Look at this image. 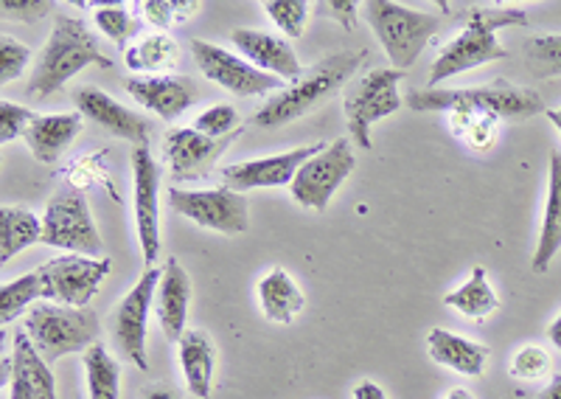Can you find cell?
Wrapping results in <instances>:
<instances>
[{
    "mask_svg": "<svg viewBox=\"0 0 561 399\" xmlns=\"http://www.w3.org/2000/svg\"><path fill=\"white\" fill-rule=\"evenodd\" d=\"M230 39H233L237 52L259 71L284 79V82H298L304 77V65H300L298 54L289 46L287 37L262 32V29H233Z\"/></svg>",
    "mask_w": 561,
    "mask_h": 399,
    "instance_id": "ac0fdd59",
    "label": "cell"
},
{
    "mask_svg": "<svg viewBox=\"0 0 561 399\" xmlns=\"http://www.w3.org/2000/svg\"><path fill=\"white\" fill-rule=\"evenodd\" d=\"M548 338H550V343H553V346L561 352V312L553 318V321H550Z\"/></svg>",
    "mask_w": 561,
    "mask_h": 399,
    "instance_id": "7dc6e473",
    "label": "cell"
},
{
    "mask_svg": "<svg viewBox=\"0 0 561 399\" xmlns=\"http://www.w3.org/2000/svg\"><path fill=\"white\" fill-rule=\"evenodd\" d=\"M140 20L154 26L158 32H167V29L185 23L188 18L203 9L199 0H147V3H138Z\"/></svg>",
    "mask_w": 561,
    "mask_h": 399,
    "instance_id": "d590c367",
    "label": "cell"
},
{
    "mask_svg": "<svg viewBox=\"0 0 561 399\" xmlns=\"http://www.w3.org/2000/svg\"><path fill=\"white\" fill-rule=\"evenodd\" d=\"M90 65L113 68V59L102 52L99 37L90 32V26L82 18L54 14L51 34H48V43L39 52L26 93L34 102H43V99L62 91L65 82H70V79L82 73L84 68H90Z\"/></svg>",
    "mask_w": 561,
    "mask_h": 399,
    "instance_id": "7a4b0ae2",
    "label": "cell"
},
{
    "mask_svg": "<svg viewBox=\"0 0 561 399\" xmlns=\"http://www.w3.org/2000/svg\"><path fill=\"white\" fill-rule=\"evenodd\" d=\"M65 183H68L73 192H84V189L90 186H104L110 192V197L118 200L113 181H110L107 152L82 155L79 161H73L68 169H65Z\"/></svg>",
    "mask_w": 561,
    "mask_h": 399,
    "instance_id": "e575fe53",
    "label": "cell"
},
{
    "mask_svg": "<svg viewBox=\"0 0 561 399\" xmlns=\"http://www.w3.org/2000/svg\"><path fill=\"white\" fill-rule=\"evenodd\" d=\"M357 167L354 147L348 138L325 144L318 155H312L304 167L298 169L295 181L289 183V194L298 206L312 208V212H325L332 206V197L343 186Z\"/></svg>",
    "mask_w": 561,
    "mask_h": 399,
    "instance_id": "9c48e42d",
    "label": "cell"
},
{
    "mask_svg": "<svg viewBox=\"0 0 561 399\" xmlns=\"http://www.w3.org/2000/svg\"><path fill=\"white\" fill-rule=\"evenodd\" d=\"M93 23L99 26V32L115 43L118 48H124L133 37H138L140 29H144V20L135 18L127 7H118V3H104L96 7L93 12Z\"/></svg>",
    "mask_w": 561,
    "mask_h": 399,
    "instance_id": "836d02e7",
    "label": "cell"
},
{
    "mask_svg": "<svg viewBox=\"0 0 561 399\" xmlns=\"http://www.w3.org/2000/svg\"><path fill=\"white\" fill-rule=\"evenodd\" d=\"M160 282V267L149 264L133 284V290L118 301L113 318L115 346L122 349L124 357L133 363L138 372H149L147 357V323L149 312L154 309V290Z\"/></svg>",
    "mask_w": 561,
    "mask_h": 399,
    "instance_id": "7c38bea8",
    "label": "cell"
},
{
    "mask_svg": "<svg viewBox=\"0 0 561 399\" xmlns=\"http://www.w3.org/2000/svg\"><path fill=\"white\" fill-rule=\"evenodd\" d=\"M43 242V217L26 206L0 208V262Z\"/></svg>",
    "mask_w": 561,
    "mask_h": 399,
    "instance_id": "f1b7e54d",
    "label": "cell"
},
{
    "mask_svg": "<svg viewBox=\"0 0 561 399\" xmlns=\"http://www.w3.org/2000/svg\"><path fill=\"white\" fill-rule=\"evenodd\" d=\"M192 57L205 79L217 82L219 88H225V91L233 93V96L250 99L264 96V93L273 91H284V82H280V79L259 71V68L250 65L248 59L225 52L222 46L205 43V39H192Z\"/></svg>",
    "mask_w": 561,
    "mask_h": 399,
    "instance_id": "4fadbf2b",
    "label": "cell"
},
{
    "mask_svg": "<svg viewBox=\"0 0 561 399\" xmlns=\"http://www.w3.org/2000/svg\"><path fill=\"white\" fill-rule=\"evenodd\" d=\"M354 399H388V394L382 391V386H377L374 380H359L354 386Z\"/></svg>",
    "mask_w": 561,
    "mask_h": 399,
    "instance_id": "ee69618b",
    "label": "cell"
},
{
    "mask_svg": "<svg viewBox=\"0 0 561 399\" xmlns=\"http://www.w3.org/2000/svg\"><path fill=\"white\" fill-rule=\"evenodd\" d=\"M363 59L365 52H340L334 57L320 59L298 82L287 84L284 91L270 96L262 107L255 110L250 124L262 129H275L309 116L312 110L323 107L343 84H348V79L357 73Z\"/></svg>",
    "mask_w": 561,
    "mask_h": 399,
    "instance_id": "3957f363",
    "label": "cell"
},
{
    "mask_svg": "<svg viewBox=\"0 0 561 399\" xmlns=\"http://www.w3.org/2000/svg\"><path fill=\"white\" fill-rule=\"evenodd\" d=\"M244 129L228 138H210L194 127H174L163 136V155L174 181H199L228 152Z\"/></svg>",
    "mask_w": 561,
    "mask_h": 399,
    "instance_id": "9a60e30c",
    "label": "cell"
},
{
    "mask_svg": "<svg viewBox=\"0 0 561 399\" xmlns=\"http://www.w3.org/2000/svg\"><path fill=\"white\" fill-rule=\"evenodd\" d=\"M37 271L43 276V301L62 304V307H88L99 296L102 284L107 282L113 259L65 253V256L39 264Z\"/></svg>",
    "mask_w": 561,
    "mask_h": 399,
    "instance_id": "30bf717a",
    "label": "cell"
},
{
    "mask_svg": "<svg viewBox=\"0 0 561 399\" xmlns=\"http://www.w3.org/2000/svg\"><path fill=\"white\" fill-rule=\"evenodd\" d=\"M463 32L455 34L447 46H440L430 68V88L438 82L472 71L480 65L508 59V48L497 39L500 29L528 26V12L514 7H469L463 14Z\"/></svg>",
    "mask_w": 561,
    "mask_h": 399,
    "instance_id": "6da1fadb",
    "label": "cell"
},
{
    "mask_svg": "<svg viewBox=\"0 0 561 399\" xmlns=\"http://www.w3.org/2000/svg\"><path fill=\"white\" fill-rule=\"evenodd\" d=\"M73 102L79 104V113L84 116V122H93L96 127L107 129L110 136L129 141L133 147H149L152 122L147 116L135 113V110L124 107L122 102H115L110 93L88 84V88H79L73 93Z\"/></svg>",
    "mask_w": 561,
    "mask_h": 399,
    "instance_id": "e0dca14e",
    "label": "cell"
},
{
    "mask_svg": "<svg viewBox=\"0 0 561 399\" xmlns=\"http://www.w3.org/2000/svg\"><path fill=\"white\" fill-rule=\"evenodd\" d=\"M404 104L415 113H449L455 107H469L478 113H491L500 122H525L545 113L542 96L534 88L511 84L505 79H494L491 84L478 88H421L404 96Z\"/></svg>",
    "mask_w": 561,
    "mask_h": 399,
    "instance_id": "277c9868",
    "label": "cell"
},
{
    "mask_svg": "<svg viewBox=\"0 0 561 399\" xmlns=\"http://www.w3.org/2000/svg\"><path fill=\"white\" fill-rule=\"evenodd\" d=\"M45 298L43 290V276L39 271L26 273V276L14 278L0 287V323L9 327L12 321H18L23 312H32L34 304Z\"/></svg>",
    "mask_w": 561,
    "mask_h": 399,
    "instance_id": "1f68e13d",
    "label": "cell"
},
{
    "mask_svg": "<svg viewBox=\"0 0 561 399\" xmlns=\"http://www.w3.org/2000/svg\"><path fill=\"white\" fill-rule=\"evenodd\" d=\"M325 144H309V147H295L287 152L267 155V158H253V161L230 163L222 169V186L230 192H253V189H278L289 186L295 181V174L304 163L318 155Z\"/></svg>",
    "mask_w": 561,
    "mask_h": 399,
    "instance_id": "5bb4252c",
    "label": "cell"
},
{
    "mask_svg": "<svg viewBox=\"0 0 561 399\" xmlns=\"http://www.w3.org/2000/svg\"><path fill=\"white\" fill-rule=\"evenodd\" d=\"M264 12L270 14L284 37H300L307 29L312 3L307 0H264Z\"/></svg>",
    "mask_w": 561,
    "mask_h": 399,
    "instance_id": "8d00e7d4",
    "label": "cell"
},
{
    "mask_svg": "<svg viewBox=\"0 0 561 399\" xmlns=\"http://www.w3.org/2000/svg\"><path fill=\"white\" fill-rule=\"evenodd\" d=\"M550 368H553V357H550L548 349L536 346V343H528V346H519L511 357V377L514 380H525V383H534V380H542L548 377Z\"/></svg>",
    "mask_w": 561,
    "mask_h": 399,
    "instance_id": "74e56055",
    "label": "cell"
},
{
    "mask_svg": "<svg viewBox=\"0 0 561 399\" xmlns=\"http://www.w3.org/2000/svg\"><path fill=\"white\" fill-rule=\"evenodd\" d=\"M51 0H3L0 12L3 18L14 20V23H37V20L48 18L54 12Z\"/></svg>",
    "mask_w": 561,
    "mask_h": 399,
    "instance_id": "b9f144b4",
    "label": "cell"
},
{
    "mask_svg": "<svg viewBox=\"0 0 561 399\" xmlns=\"http://www.w3.org/2000/svg\"><path fill=\"white\" fill-rule=\"evenodd\" d=\"M34 118H37L34 110L3 99L0 102V144H12L14 138L26 136V129L32 127Z\"/></svg>",
    "mask_w": 561,
    "mask_h": 399,
    "instance_id": "60d3db41",
    "label": "cell"
},
{
    "mask_svg": "<svg viewBox=\"0 0 561 399\" xmlns=\"http://www.w3.org/2000/svg\"><path fill=\"white\" fill-rule=\"evenodd\" d=\"M545 116H548V122L553 124L556 129H559L561 136V107H553V110H545Z\"/></svg>",
    "mask_w": 561,
    "mask_h": 399,
    "instance_id": "c3c4849f",
    "label": "cell"
},
{
    "mask_svg": "<svg viewBox=\"0 0 561 399\" xmlns=\"http://www.w3.org/2000/svg\"><path fill=\"white\" fill-rule=\"evenodd\" d=\"M26 335L48 366L73 352H88L99 341V318L88 307L37 304L23 321Z\"/></svg>",
    "mask_w": 561,
    "mask_h": 399,
    "instance_id": "8992f818",
    "label": "cell"
},
{
    "mask_svg": "<svg viewBox=\"0 0 561 399\" xmlns=\"http://www.w3.org/2000/svg\"><path fill=\"white\" fill-rule=\"evenodd\" d=\"M561 251V149L550 155L548 167V200H545L542 226H539V239H536L534 256H530V271L536 276L550 271L553 259Z\"/></svg>",
    "mask_w": 561,
    "mask_h": 399,
    "instance_id": "603a6c76",
    "label": "cell"
},
{
    "mask_svg": "<svg viewBox=\"0 0 561 399\" xmlns=\"http://www.w3.org/2000/svg\"><path fill=\"white\" fill-rule=\"evenodd\" d=\"M444 307L455 309L458 316L469 318V321H483V318L497 312L500 296L489 284V273H485L483 264H474L469 278L460 284L458 290L444 296Z\"/></svg>",
    "mask_w": 561,
    "mask_h": 399,
    "instance_id": "83f0119b",
    "label": "cell"
},
{
    "mask_svg": "<svg viewBox=\"0 0 561 399\" xmlns=\"http://www.w3.org/2000/svg\"><path fill=\"white\" fill-rule=\"evenodd\" d=\"M82 363L88 374V399L122 397V366L102 341H96L82 354Z\"/></svg>",
    "mask_w": 561,
    "mask_h": 399,
    "instance_id": "4dcf8cb0",
    "label": "cell"
},
{
    "mask_svg": "<svg viewBox=\"0 0 561 399\" xmlns=\"http://www.w3.org/2000/svg\"><path fill=\"white\" fill-rule=\"evenodd\" d=\"M449 133L474 152H489L500 141V118L469 107H455L447 113Z\"/></svg>",
    "mask_w": 561,
    "mask_h": 399,
    "instance_id": "f546056e",
    "label": "cell"
},
{
    "mask_svg": "<svg viewBox=\"0 0 561 399\" xmlns=\"http://www.w3.org/2000/svg\"><path fill=\"white\" fill-rule=\"evenodd\" d=\"M427 354L430 361L449 368V372L463 374V377H480L489 366L491 349L485 343L455 335L449 329L435 327L427 332Z\"/></svg>",
    "mask_w": 561,
    "mask_h": 399,
    "instance_id": "7402d4cb",
    "label": "cell"
},
{
    "mask_svg": "<svg viewBox=\"0 0 561 399\" xmlns=\"http://www.w3.org/2000/svg\"><path fill=\"white\" fill-rule=\"evenodd\" d=\"M28 62H32V48L3 34V39H0V82L9 84L23 77Z\"/></svg>",
    "mask_w": 561,
    "mask_h": 399,
    "instance_id": "ab89813d",
    "label": "cell"
},
{
    "mask_svg": "<svg viewBox=\"0 0 561 399\" xmlns=\"http://www.w3.org/2000/svg\"><path fill=\"white\" fill-rule=\"evenodd\" d=\"M180 368H183L185 388L192 397L208 399L217 380V346L203 329H188L178 341Z\"/></svg>",
    "mask_w": 561,
    "mask_h": 399,
    "instance_id": "cb8c5ba5",
    "label": "cell"
},
{
    "mask_svg": "<svg viewBox=\"0 0 561 399\" xmlns=\"http://www.w3.org/2000/svg\"><path fill=\"white\" fill-rule=\"evenodd\" d=\"M124 65L144 77H169L180 65L178 39L167 32L144 34L124 48Z\"/></svg>",
    "mask_w": 561,
    "mask_h": 399,
    "instance_id": "4316f807",
    "label": "cell"
},
{
    "mask_svg": "<svg viewBox=\"0 0 561 399\" xmlns=\"http://www.w3.org/2000/svg\"><path fill=\"white\" fill-rule=\"evenodd\" d=\"M84 129L82 113H54V116H37L32 127L26 129L28 152L37 158L39 163H57L59 155L77 141L79 133Z\"/></svg>",
    "mask_w": 561,
    "mask_h": 399,
    "instance_id": "d4e9b609",
    "label": "cell"
},
{
    "mask_svg": "<svg viewBox=\"0 0 561 399\" xmlns=\"http://www.w3.org/2000/svg\"><path fill=\"white\" fill-rule=\"evenodd\" d=\"M140 399H178V394L172 388H163V386H152V388H144Z\"/></svg>",
    "mask_w": 561,
    "mask_h": 399,
    "instance_id": "f6af8a7d",
    "label": "cell"
},
{
    "mask_svg": "<svg viewBox=\"0 0 561 399\" xmlns=\"http://www.w3.org/2000/svg\"><path fill=\"white\" fill-rule=\"evenodd\" d=\"M525 68L534 79L561 77V34H539L525 43Z\"/></svg>",
    "mask_w": 561,
    "mask_h": 399,
    "instance_id": "d6a6232c",
    "label": "cell"
},
{
    "mask_svg": "<svg viewBox=\"0 0 561 399\" xmlns=\"http://www.w3.org/2000/svg\"><path fill=\"white\" fill-rule=\"evenodd\" d=\"M188 304H192V278L180 264V259H169L160 267V282L154 290V316H158L163 338L169 343H178L188 332L185 318H188Z\"/></svg>",
    "mask_w": 561,
    "mask_h": 399,
    "instance_id": "d6986e66",
    "label": "cell"
},
{
    "mask_svg": "<svg viewBox=\"0 0 561 399\" xmlns=\"http://www.w3.org/2000/svg\"><path fill=\"white\" fill-rule=\"evenodd\" d=\"M133 183H135V231L147 267L160 256V208L158 186L160 167L149 147H133Z\"/></svg>",
    "mask_w": 561,
    "mask_h": 399,
    "instance_id": "2e32d148",
    "label": "cell"
},
{
    "mask_svg": "<svg viewBox=\"0 0 561 399\" xmlns=\"http://www.w3.org/2000/svg\"><path fill=\"white\" fill-rule=\"evenodd\" d=\"M399 82H402V71L396 68H377V71L365 73L363 79L348 84L345 91V122H348L351 141L359 149H374V138H370V127L379 118H388L399 113L404 99L399 96Z\"/></svg>",
    "mask_w": 561,
    "mask_h": 399,
    "instance_id": "52a82bcc",
    "label": "cell"
},
{
    "mask_svg": "<svg viewBox=\"0 0 561 399\" xmlns=\"http://www.w3.org/2000/svg\"><path fill=\"white\" fill-rule=\"evenodd\" d=\"M444 399H474V394L469 391V388H460L458 386V388H453V391H449Z\"/></svg>",
    "mask_w": 561,
    "mask_h": 399,
    "instance_id": "681fc988",
    "label": "cell"
},
{
    "mask_svg": "<svg viewBox=\"0 0 561 399\" xmlns=\"http://www.w3.org/2000/svg\"><path fill=\"white\" fill-rule=\"evenodd\" d=\"M43 246L79 256L102 259V233L90 214V203L82 192H57L43 214Z\"/></svg>",
    "mask_w": 561,
    "mask_h": 399,
    "instance_id": "ba28073f",
    "label": "cell"
},
{
    "mask_svg": "<svg viewBox=\"0 0 561 399\" xmlns=\"http://www.w3.org/2000/svg\"><path fill=\"white\" fill-rule=\"evenodd\" d=\"M127 93L163 122H178L194 102V91L180 77H133Z\"/></svg>",
    "mask_w": 561,
    "mask_h": 399,
    "instance_id": "44dd1931",
    "label": "cell"
},
{
    "mask_svg": "<svg viewBox=\"0 0 561 399\" xmlns=\"http://www.w3.org/2000/svg\"><path fill=\"white\" fill-rule=\"evenodd\" d=\"M318 12L323 14V18L340 23L345 32H354V29H357V18H359L357 0H323V3H318Z\"/></svg>",
    "mask_w": 561,
    "mask_h": 399,
    "instance_id": "7bdbcfd3",
    "label": "cell"
},
{
    "mask_svg": "<svg viewBox=\"0 0 561 399\" xmlns=\"http://www.w3.org/2000/svg\"><path fill=\"white\" fill-rule=\"evenodd\" d=\"M169 206L180 217L192 219L194 226L208 231L237 237L250 228V206L244 194L230 189H172Z\"/></svg>",
    "mask_w": 561,
    "mask_h": 399,
    "instance_id": "8fae6325",
    "label": "cell"
},
{
    "mask_svg": "<svg viewBox=\"0 0 561 399\" xmlns=\"http://www.w3.org/2000/svg\"><path fill=\"white\" fill-rule=\"evenodd\" d=\"M536 399H561V374H556L553 380L539 391V397Z\"/></svg>",
    "mask_w": 561,
    "mask_h": 399,
    "instance_id": "bcb514c9",
    "label": "cell"
},
{
    "mask_svg": "<svg viewBox=\"0 0 561 399\" xmlns=\"http://www.w3.org/2000/svg\"><path fill=\"white\" fill-rule=\"evenodd\" d=\"M12 399H57V380H54L51 366L39 357L26 329L14 332Z\"/></svg>",
    "mask_w": 561,
    "mask_h": 399,
    "instance_id": "ffe728a7",
    "label": "cell"
},
{
    "mask_svg": "<svg viewBox=\"0 0 561 399\" xmlns=\"http://www.w3.org/2000/svg\"><path fill=\"white\" fill-rule=\"evenodd\" d=\"M363 9L370 32L377 34L379 46L385 48L390 68L396 71L410 68L440 29L438 14L410 9L393 0H368Z\"/></svg>",
    "mask_w": 561,
    "mask_h": 399,
    "instance_id": "5b68a950",
    "label": "cell"
},
{
    "mask_svg": "<svg viewBox=\"0 0 561 399\" xmlns=\"http://www.w3.org/2000/svg\"><path fill=\"white\" fill-rule=\"evenodd\" d=\"M259 307L270 323L289 327L307 309V296L284 267H270L259 278Z\"/></svg>",
    "mask_w": 561,
    "mask_h": 399,
    "instance_id": "484cf974",
    "label": "cell"
},
{
    "mask_svg": "<svg viewBox=\"0 0 561 399\" xmlns=\"http://www.w3.org/2000/svg\"><path fill=\"white\" fill-rule=\"evenodd\" d=\"M194 129L210 138H228L244 127L242 116H239L233 104H214V107L199 113L197 122H194Z\"/></svg>",
    "mask_w": 561,
    "mask_h": 399,
    "instance_id": "f35d334b",
    "label": "cell"
}]
</instances>
